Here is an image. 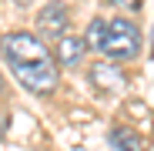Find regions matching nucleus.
Returning a JSON list of instances; mask_svg holds the SVG:
<instances>
[{
  "instance_id": "obj_1",
  "label": "nucleus",
  "mask_w": 154,
  "mask_h": 151,
  "mask_svg": "<svg viewBox=\"0 0 154 151\" xmlns=\"http://www.w3.org/2000/svg\"><path fill=\"white\" fill-rule=\"evenodd\" d=\"M100 54H107L111 61H131L141 54V30L137 24H131L127 17H111L107 30H104V44Z\"/></svg>"
},
{
  "instance_id": "obj_2",
  "label": "nucleus",
  "mask_w": 154,
  "mask_h": 151,
  "mask_svg": "<svg viewBox=\"0 0 154 151\" xmlns=\"http://www.w3.org/2000/svg\"><path fill=\"white\" fill-rule=\"evenodd\" d=\"M14 77L27 87L30 94L37 97H47V94H54L57 84H60V74H57V64L54 61H30V64H14Z\"/></svg>"
},
{
  "instance_id": "obj_3",
  "label": "nucleus",
  "mask_w": 154,
  "mask_h": 151,
  "mask_svg": "<svg viewBox=\"0 0 154 151\" xmlns=\"http://www.w3.org/2000/svg\"><path fill=\"white\" fill-rule=\"evenodd\" d=\"M0 54L7 57V64H30V61H47L50 50L37 40V34L30 30H10L0 37Z\"/></svg>"
},
{
  "instance_id": "obj_4",
  "label": "nucleus",
  "mask_w": 154,
  "mask_h": 151,
  "mask_svg": "<svg viewBox=\"0 0 154 151\" xmlns=\"http://www.w3.org/2000/svg\"><path fill=\"white\" fill-rule=\"evenodd\" d=\"M37 27L44 34H54V37H64L67 27H70V7L64 0H50L37 10Z\"/></svg>"
},
{
  "instance_id": "obj_5",
  "label": "nucleus",
  "mask_w": 154,
  "mask_h": 151,
  "mask_svg": "<svg viewBox=\"0 0 154 151\" xmlns=\"http://www.w3.org/2000/svg\"><path fill=\"white\" fill-rule=\"evenodd\" d=\"M91 84L97 91H104V94H117V91H124L127 77H124V71L117 67V61H104V64L91 67Z\"/></svg>"
},
{
  "instance_id": "obj_6",
  "label": "nucleus",
  "mask_w": 154,
  "mask_h": 151,
  "mask_svg": "<svg viewBox=\"0 0 154 151\" xmlns=\"http://www.w3.org/2000/svg\"><path fill=\"white\" fill-rule=\"evenodd\" d=\"M84 54H87L84 37H70V34H64V37L57 40V50H54V57H57L60 67H74V64H81Z\"/></svg>"
},
{
  "instance_id": "obj_7",
  "label": "nucleus",
  "mask_w": 154,
  "mask_h": 151,
  "mask_svg": "<svg viewBox=\"0 0 154 151\" xmlns=\"http://www.w3.org/2000/svg\"><path fill=\"white\" fill-rule=\"evenodd\" d=\"M111 144L117 151H144V138L134 134L131 128H114L111 131Z\"/></svg>"
},
{
  "instance_id": "obj_8",
  "label": "nucleus",
  "mask_w": 154,
  "mask_h": 151,
  "mask_svg": "<svg viewBox=\"0 0 154 151\" xmlns=\"http://www.w3.org/2000/svg\"><path fill=\"white\" fill-rule=\"evenodd\" d=\"M104 30H107V20L94 17V20L87 24V34H84V44H87L91 50H100V44H104Z\"/></svg>"
},
{
  "instance_id": "obj_9",
  "label": "nucleus",
  "mask_w": 154,
  "mask_h": 151,
  "mask_svg": "<svg viewBox=\"0 0 154 151\" xmlns=\"http://www.w3.org/2000/svg\"><path fill=\"white\" fill-rule=\"evenodd\" d=\"M111 4H117V7H124V10H137L141 0H111Z\"/></svg>"
},
{
  "instance_id": "obj_10",
  "label": "nucleus",
  "mask_w": 154,
  "mask_h": 151,
  "mask_svg": "<svg viewBox=\"0 0 154 151\" xmlns=\"http://www.w3.org/2000/svg\"><path fill=\"white\" fill-rule=\"evenodd\" d=\"M0 91H4V74H0Z\"/></svg>"
}]
</instances>
